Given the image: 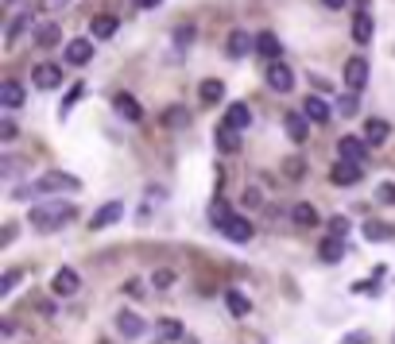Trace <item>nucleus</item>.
<instances>
[{
	"mask_svg": "<svg viewBox=\"0 0 395 344\" xmlns=\"http://www.w3.org/2000/svg\"><path fill=\"white\" fill-rule=\"evenodd\" d=\"M82 93H85V85H82V82L70 85V93L62 97V105H59V120H66L70 112H74V105H78V97H82Z\"/></svg>",
	"mask_w": 395,
	"mask_h": 344,
	"instance_id": "obj_31",
	"label": "nucleus"
},
{
	"mask_svg": "<svg viewBox=\"0 0 395 344\" xmlns=\"http://www.w3.org/2000/svg\"><path fill=\"white\" fill-rule=\"evenodd\" d=\"M337 109H341V117H357V112H361V101H357V93H345L341 101H337Z\"/></svg>",
	"mask_w": 395,
	"mask_h": 344,
	"instance_id": "obj_36",
	"label": "nucleus"
},
{
	"mask_svg": "<svg viewBox=\"0 0 395 344\" xmlns=\"http://www.w3.org/2000/svg\"><path fill=\"white\" fill-rule=\"evenodd\" d=\"M70 0H39V12H62Z\"/></svg>",
	"mask_w": 395,
	"mask_h": 344,
	"instance_id": "obj_44",
	"label": "nucleus"
},
{
	"mask_svg": "<svg viewBox=\"0 0 395 344\" xmlns=\"http://www.w3.org/2000/svg\"><path fill=\"white\" fill-rule=\"evenodd\" d=\"M159 336H163V341H186V336H182V325H178L175 317H163V325H159Z\"/></svg>",
	"mask_w": 395,
	"mask_h": 344,
	"instance_id": "obj_33",
	"label": "nucleus"
},
{
	"mask_svg": "<svg viewBox=\"0 0 395 344\" xmlns=\"http://www.w3.org/2000/svg\"><path fill=\"white\" fill-rule=\"evenodd\" d=\"M31 82L39 85V89H59L62 85V66H55V62H39V66L31 70Z\"/></svg>",
	"mask_w": 395,
	"mask_h": 344,
	"instance_id": "obj_10",
	"label": "nucleus"
},
{
	"mask_svg": "<svg viewBox=\"0 0 395 344\" xmlns=\"http://www.w3.org/2000/svg\"><path fill=\"white\" fill-rule=\"evenodd\" d=\"M322 4H326V8H333V12H341L345 4H349V0H322Z\"/></svg>",
	"mask_w": 395,
	"mask_h": 344,
	"instance_id": "obj_47",
	"label": "nucleus"
},
{
	"mask_svg": "<svg viewBox=\"0 0 395 344\" xmlns=\"http://www.w3.org/2000/svg\"><path fill=\"white\" fill-rule=\"evenodd\" d=\"M229 220H233V209H229V205L217 197V202L210 205V225H213V228H225Z\"/></svg>",
	"mask_w": 395,
	"mask_h": 344,
	"instance_id": "obj_32",
	"label": "nucleus"
},
{
	"mask_svg": "<svg viewBox=\"0 0 395 344\" xmlns=\"http://www.w3.org/2000/svg\"><path fill=\"white\" fill-rule=\"evenodd\" d=\"M117 27H120L117 16H93L89 31H93V39H113V35H117Z\"/></svg>",
	"mask_w": 395,
	"mask_h": 344,
	"instance_id": "obj_27",
	"label": "nucleus"
},
{
	"mask_svg": "<svg viewBox=\"0 0 395 344\" xmlns=\"http://www.w3.org/2000/svg\"><path fill=\"white\" fill-rule=\"evenodd\" d=\"M4 4H16V0H4Z\"/></svg>",
	"mask_w": 395,
	"mask_h": 344,
	"instance_id": "obj_50",
	"label": "nucleus"
},
{
	"mask_svg": "<svg viewBox=\"0 0 395 344\" xmlns=\"http://www.w3.org/2000/svg\"><path fill=\"white\" fill-rule=\"evenodd\" d=\"M372 35H376V24H372V12L368 8H361L353 16V43L357 47H368L372 43Z\"/></svg>",
	"mask_w": 395,
	"mask_h": 344,
	"instance_id": "obj_12",
	"label": "nucleus"
},
{
	"mask_svg": "<svg viewBox=\"0 0 395 344\" xmlns=\"http://www.w3.org/2000/svg\"><path fill=\"white\" fill-rule=\"evenodd\" d=\"M248 124H252V109H248L244 101H233V105L225 109V128H233V132H244Z\"/></svg>",
	"mask_w": 395,
	"mask_h": 344,
	"instance_id": "obj_15",
	"label": "nucleus"
},
{
	"mask_svg": "<svg viewBox=\"0 0 395 344\" xmlns=\"http://www.w3.org/2000/svg\"><path fill=\"white\" fill-rule=\"evenodd\" d=\"M62 59H66L70 66H85V62L93 59V39H70L66 47H62Z\"/></svg>",
	"mask_w": 395,
	"mask_h": 344,
	"instance_id": "obj_9",
	"label": "nucleus"
},
{
	"mask_svg": "<svg viewBox=\"0 0 395 344\" xmlns=\"http://www.w3.org/2000/svg\"><path fill=\"white\" fill-rule=\"evenodd\" d=\"M82 290V275H78L74 267H59L51 278V294L55 298H74V294Z\"/></svg>",
	"mask_w": 395,
	"mask_h": 344,
	"instance_id": "obj_4",
	"label": "nucleus"
},
{
	"mask_svg": "<svg viewBox=\"0 0 395 344\" xmlns=\"http://www.w3.org/2000/svg\"><path fill=\"white\" fill-rule=\"evenodd\" d=\"M20 278H24V271H16V267L4 271V278H0V298H8V294L20 286Z\"/></svg>",
	"mask_w": 395,
	"mask_h": 344,
	"instance_id": "obj_34",
	"label": "nucleus"
},
{
	"mask_svg": "<svg viewBox=\"0 0 395 344\" xmlns=\"http://www.w3.org/2000/svg\"><path fill=\"white\" fill-rule=\"evenodd\" d=\"M283 128H287V135H291V143H306L310 140V120H306L303 112H287Z\"/></svg>",
	"mask_w": 395,
	"mask_h": 344,
	"instance_id": "obj_13",
	"label": "nucleus"
},
{
	"mask_svg": "<svg viewBox=\"0 0 395 344\" xmlns=\"http://www.w3.org/2000/svg\"><path fill=\"white\" fill-rule=\"evenodd\" d=\"M225 306H229L233 317H248V313H252V302H248L240 290H225Z\"/></svg>",
	"mask_w": 395,
	"mask_h": 344,
	"instance_id": "obj_29",
	"label": "nucleus"
},
{
	"mask_svg": "<svg viewBox=\"0 0 395 344\" xmlns=\"http://www.w3.org/2000/svg\"><path fill=\"white\" fill-rule=\"evenodd\" d=\"M136 8H155V4H159V0H132Z\"/></svg>",
	"mask_w": 395,
	"mask_h": 344,
	"instance_id": "obj_48",
	"label": "nucleus"
},
{
	"mask_svg": "<svg viewBox=\"0 0 395 344\" xmlns=\"http://www.w3.org/2000/svg\"><path fill=\"white\" fill-rule=\"evenodd\" d=\"M221 236L225 240H233V244H248L256 236V228H252V220H244V217H233L225 228H221Z\"/></svg>",
	"mask_w": 395,
	"mask_h": 344,
	"instance_id": "obj_14",
	"label": "nucleus"
},
{
	"mask_svg": "<svg viewBox=\"0 0 395 344\" xmlns=\"http://www.w3.org/2000/svg\"><path fill=\"white\" fill-rule=\"evenodd\" d=\"M345 85H349V93H361L368 85V62L361 54H353V59L345 62Z\"/></svg>",
	"mask_w": 395,
	"mask_h": 344,
	"instance_id": "obj_6",
	"label": "nucleus"
},
{
	"mask_svg": "<svg viewBox=\"0 0 395 344\" xmlns=\"http://www.w3.org/2000/svg\"><path fill=\"white\" fill-rule=\"evenodd\" d=\"M0 140H4V143H12V140H16V124H12L8 117L0 120Z\"/></svg>",
	"mask_w": 395,
	"mask_h": 344,
	"instance_id": "obj_43",
	"label": "nucleus"
},
{
	"mask_svg": "<svg viewBox=\"0 0 395 344\" xmlns=\"http://www.w3.org/2000/svg\"><path fill=\"white\" fill-rule=\"evenodd\" d=\"M256 51H260L268 62H279V54H283V43H279L275 31H260V35H256Z\"/></svg>",
	"mask_w": 395,
	"mask_h": 344,
	"instance_id": "obj_18",
	"label": "nucleus"
},
{
	"mask_svg": "<svg viewBox=\"0 0 395 344\" xmlns=\"http://www.w3.org/2000/svg\"><path fill=\"white\" fill-rule=\"evenodd\" d=\"M244 205H260V190H256V186L252 190H244Z\"/></svg>",
	"mask_w": 395,
	"mask_h": 344,
	"instance_id": "obj_46",
	"label": "nucleus"
},
{
	"mask_svg": "<svg viewBox=\"0 0 395 344\" xmlns=\"http://www.w3.org/2000/svg\"><path fill=\"white\" fill-rule=\"evenodd\" d=\"M27 27H31V12H24V16H16V20H12V24H8V31H4V43H8V47H16V43H20V35H24Z\"/></svg>",
	"mask_w": 395,
	"mask_h": 344,
	"instance_id": "obj_30",
	"label": "nucleus"
},
{
	"mask_svg": "<svg viewBox=\"0 0 395 344\" xmlns=\"http://www.w3.org/2000/svg\"><path fill=\"white\" fill-rule=\"evenodd\" d=\"M182 344H198V336H190V333H186V341Z\"/></svg>",
	"mask_w": 395,
	"mask_h": 344,
	"instance_id": "obj_49",
	"label": "nucleus"
},
{
	"mask_svg": "<svg viewBox=\"0 0 395 344\" xmlns=\"http://www.w3.org/2000/svg\"><path fill=\"white\" fill-rule=\"evenodd\" d=\"M225 51H229V59H244L248 51H256V39L236 27V31H229V47H225Z\"/></svg>",
	"mask_w": 395,
	"mask_h": 344,
	"instance_id": "obj_17",
	"label": "nucleus"
},
{
	"mask_svg": "<svg viewBox=\"0 0 395 344\" xmlns=\"http://www.w3.org/2000/svg\"><path fill=\"white\" fill-rule=\"evenodd\" d=\"M283 167H287V178H303V167H306V163L299 159V155H294V159H287Z\"/></svg>",
	"mask_w": 395,
	"mask_h": 344,
	"instance_id": "obj_41",
	"label": "nucleus"
},
{
	"mask_svg": "<svg viewBox=\"0 0 395 344\" xmlns=\"http://www.w3.org/2000/svg\"><path fill=\"white\" fill-rule=\"evenodd\" d=\"M59 43H62V27L59 24L35 27V47H59Z\"/></svg>",
	"mask_w": 395,
	"mask_h": 344,
	"instance_id": "obj_28",
	"label": "nucleus"
},
{
	"mask_svg": "<svg viewBox=\"0 0 395 344\" xmlns=\"http://www.w3.org/2000/svg\"><path fill=\"white\" fill-rule=\"evenodd\" d=\"M124 294L140 302V298H143V283H140V278H128V283H124Z\"/></svg>",
	"mask_w": 395,
	"mask_h": 344,
	"instance_id": "obj_42",
	"label": "nucleus"
},
{
	"mask_svg": "<svg viewBox=\"0 0 395 344\" xmlns=\"http://www.w3.org/2000/svg\"><path fill=\"white\" fill-rule=\"evenodd\" d=\"M303 117L310 120V124H329V105L322 101V97H306L303 101Z\"/></svg>",
	"mask_w": 395,
	"mask_h": 344,
	"instance_id": "obj_21",
	"label": "nucleus"
},
{
	"mask_svg": "<svg viewBox=\"0 0 395 344\" xmlns=\"http://www.w3.org/2000/svg\"><path fill=\"white\" fill-rule=\"evenodd\" d=\"M190 39H194V27H190V24L175 31V47H178V51H182V47H190Z\"/></svg>",
	"mask_w": 395,
	"mask_h": 344,
	"instance_id": "obj_40",
	"label": "nucleus"
},
{
	"mask_svg": "<svg viewBox=\"0 0 395 344\" xmlns=\"http://www.w3.org/2000/svg\"><path fill=\"white\" fill-rule=\"evenodd\" d=\"M120 217H124V202H109V205H101V209L89 217V228H93V232H101V228L117 225Z\"/></svg>",
	"mask_w": 395,
	"mask_h": 344,
	"instance_id": "obj_8",
	"label": "nucleus"
},
{
	"mask_svg": "<svg viewBox=\"0 0 395 344\" xmlns=\"http://www.w3.org/2000/svg\"><path fill=\"white\" fill-rule=\"evenodd\" d=\"M345 255V240H337V236H326V240L318 244V260L322 263H341Z\"/></svg>",
	"mask_w": 395,
	"mask_h": 344,
	"instance_id": "obj_23",
	"label": "nucleus"
},
{
	"mask_svg": "<svg viewBox=\"0 0 395 344\" xmlns=\"http://www.w3.org/2000/svg\"><path fill=\"white\" fill-rule=\"evenodd\" d=\"M0 105H4V109H20V105H24V85L20 82H4L0 85Z\"/></svg>",
	"mask_w": 395,
	"mask_h": 344,
	"instance_id": "obj_25",
	"label": "nucleus"
},
{
	"mask_svg": "<svg viewBox=\"0 0 395 344\" xmlns=\"http://www.w3.org/2000/svg\"><path fill=\"white\" fill-rule=\"evenodd\" d=\"M337 159L364 167V163H368V143H364L361 135H341V140H337Z\"/></svg>",
	"mask_w": 395,
	"mask_h": 344,
	"instance_id": "obj_3",
	"label": "nucleus"
},
{
	"mask_svg": "<svg viewBox=\"0 0 395 344\" xmlns=\"http://www.w3.org/2000/svg\"><path fill=\"white\" fill-rule=\"evenodd\" d=\"M113 109H117L124 120H132V124L143 120V109H140V101H136L132 93H117V97H113Z\"/></svg>",
	"mask_w": 395,
	"mask_h": 344,
	"instance_id": "obj_16",
	"label": "nucleus"
},
{
	"mask_svg": "<svg viewBox=\"0 0 395 344\" xmlns=\"http://www.w3.org/2000/svg\"><path fill=\"white\" fill-rule=\"evenodd\" d=\"M329 236L345 240V236H349V220H345V217H329Z\"/></svg>",
	"mask_w": 395,
	"mask_h": 344,
	"instance_id": "obj_37",
	"label": "nucleus"
},
{
	"mask_svg": "<svg viewBox=\"0 0 395 344\" xmlns=\"http://www.w3.org/2000/svg\"><path fill=\"white\" fill-rule=\"evenodd\" d=\"M364 240L368 244H387L395 240V228L387 220H364Z\"/></svg>",
	"mask_w": 395,
	"mask_h": 344,
	"instance_id": "obj_20",
	"label": "nucleus"
},
{
	"mask_svg": "<svg viewBox=\"0 0 395 344\" xmlns=\"http://www.w3.org/2000/svg\"><path fill=\"white\" fill-rule=\"evenodd\" d=\"M213 143H217V151H225V155H236V151H240V135H236L233 128H225V124L213 132Z\"/></svg>",
	"mask_w": 395,
	"mask_h": 344,
	"instance_id": "obj_24",
	"label": "nucleus"
},
{
	"mask_svg": "<svg viewBox=\"0 0 395 344\" xmlns=\"http://www.w3.org/2000/svg\"><path fill=\"white\" fill-rule=\"evenodd\" d=\"M74 217H78L74 202H62V197H55V202H39V205H31V213H27V220H31L35 232H59V228L70 225Z\"/></svg>",
	"mask_w": 395,
	"mask_h": 344,
	"instance_id": "obj_1",
	"label": "nucleus"
},
{
	"mask_svg": "<svg viewBox=\"0 0 395 344\" xmlns=\"http://www.w3.org/2000/svg\"><path fill=\"white\" fill-rule=\"evenodd\" d=\"M387 135H392V124H387L384 117H368V120H364V135H361V140L368 143V147H384Z\"/></svg>",
	"mask_w": 395,
	"mask_h": 344,
	"instance_id": "obj_7",
	"label": "nucleus"
},
{
	"mask_svg": "<svg viewBox=\"0 0 395 344\" xmlns=\"http://www.w3.org/2000/svg\"><path fill=\"white\" fill-rule=\"evenodd\" d=\"M361 178H364V170L357 167V163H345V159H337L333 170H329V182L333 186H357Z\"/></svg>",
	"mask_w": 395,
	"mask_h": 344,
	"instance_id": "obj_11",
	"label": "nucleus"
},
{
	"mask_svg": "<svg viewBox=\"0 0 395 344\" xmlns=\"http://www.w3.org/2000/svg\"><path fill=\"white\" fill-rule=\"evenodd\" d=\"M376 197H380L384 205H395V182H380V186H376Z\"/></svg>",
	"mask_w": 395,
	"mask_h": 344,
	"instance_id": "obj_38",
	"label": "nucleus"
},
{
	"mask_svg": "<svg viewBox=\"0 0 395 344\" xmlns=\"http://www.w3.org/2000/svg\"><path fill=\"white\" fill-rule=\"evenodd\" d=\"M368 341H372V336H368V333H349V336H345V341H341V344H368Z\"/></svg>",
	"mask_w": 395,
	"mask_h": 344,
	"instance_id": "obj_45",
	"label": "nucleus"
},
{
	"mask_svg": "<svg viewBox=\"0 0 395 344\" xmlns=\"http://www.w3.org/2000/svg\"><path fill=\"white\" fill-rule=\"evenodd\" d=\"M171 283H175V271H155V278H152L155 290H167Z\"/></svg>",
	"mask_w": 395,
	"mask_h": 344,
	"instance_id": "obj_39",
	"label": "nucleus"
},
{
	"mask_svg": "<svg viewBox=\"0 0 395 344\" xmlns=\"http://www.w3.org/2000/svg\"><path fill=\"white\" fill-rule=\"evenodd\" d=\"M198 97H202V105H221L225 101V82H221V77H206V82L198 85Z\"/></svg>",
	"mask_w": 395,
	"mask_h": 344,
	"instance_id": "obj_19",
	"label": "nucleus"
},
{
	"mask_svg": "<svg viewBox=\"0 0 395 344\" xmlns=\"http://www.w3.org/2000/svg\"><path fill=\"white\" fill-rule=\"evenodd\" d=\"M78 190H82V182H78L74 174L47 170V174H39L35 182L16 186V190H12V197H16V202H27V197H43V193H78Z\"/></svg>",
	"mask_w": 395,
	"mask_h": 344,
	"instance_id": "obj_2",
	"label": "nucleus"
},
{
	"mask_svg": "<svg viewBox=\"0 0 395 344\" xmlns=\"http://www.w3.org/2000/svg\"><path fill=\"white\" fill-rule=\"evenodd\" d=\"M264 77H268V85H271L275 93H291V89H294V70L287 66V62H268Z\"/></svg>",
	"mask_w": 395,
	"mask_h": 344,
	"instance_id": "obj_5",
	"label": "nucleus"
},
{
	"mask_svg": "<svg viewBox=\"0 0 395 344\" xmlns=\"http://www.w3.org/2000/svg\"><path fill=\"white\" fill-rule=\"evenodd\" d=\"M117 333H124V336H143V333H148V325H143V317H136V313L120 310V313H117Z\"/></svg>",
	"mask_w": 395,
	"mask_h": 344,
	"instance_id": "obj_22",
	"label": "nucleus"
},
{
	"mask_svg": "<svg viewBox=\"0 0 395 344\" xmlns=\"http://www.w3.org/2000/svg\"><path fill=\"white\" fill-rule=\"evenodd\" d=\"M163 124H167V128H186V124H190V112H186V109H167V112H163Z\"/></svg>",
	"mask_w": 395,
	"mask_h": 344,
	"instance_id": "obj_35",
	"label": "nucleus"
},
{
	"mask_svg": "<svg viewBox=\"0 0 395 344\" xmlns=\"http://www.w3.org/2000/svg\"><path fill=\"white\" fill-rule=\"evenodd\" d=\"M291 220H294V225H299V228H314V225H318V209H314V205L310 202H299V205H294V209H291Z\"/></svg>",
	"mask_w": 395,
	"mask_h": 344,
	"instance_id": "obj_26",
	"label": "nucleus"
}]
</instances>
